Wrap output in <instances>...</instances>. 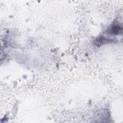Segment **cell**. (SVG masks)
<instances>
[{"label": "cell", "mask_w": 123, "mask_h": 123, "mask_svg": "<svg viewBox=\"0 0 123 123\" xmlns=\"http://www.w3.org/2000/svg\"><path fill=\"white\" fill-rule=\"evenodd\" d=\"M122 30V27L118 25H111L108 29L110 34L112 35H117L121 32Z\"/></svg>", "instance_id": "1"}, {"label": "cell", "mask_w": 123, "mask_h": 123, "mask_svg": "<svg viewBox=\"0 0 123 123\" xmlns=\"http://www.w3.org/2000/svg\"><path fill=\"white\" fill-rule=\"evenodd\" d=\"M110 41V40H109V39H107L104 37H100L99 38H97L96 39L95 43L97 45L99 46V45H103L106 43H107V42H109Z\"/></svg>", "instance_id": "2"}]
</instances>
